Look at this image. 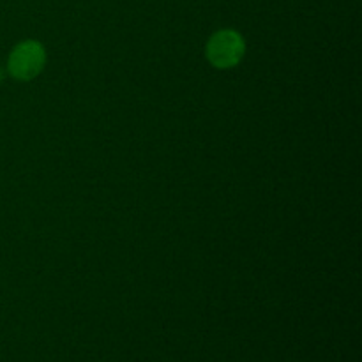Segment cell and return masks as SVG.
Instances as JSON below:
<instances>
[{
    "label": "cell",
    "instance_id": "3",
    "mask_svg": "<svg viewBox=\"0 0 362 362\" xmlns=\"http://www.w3.org/2000/svg\"><path fill=\"white\" fill-rule=\"evenodd\" d=\"M2 78H4V73H2V69H0V81H2Z\"/></svg>",
    "mask_w": 362,
    "mask_h": 362
},
{
    "label": "cell",
    "instance_id": "2",
    "mask_svg": "<svg viewBox=\"0 0 362 362\" xmlns=\"http://www.w3.org/2000/svg\"><path fill=\"white\" fill-rule=\"evenodd\" d=\"M46 64L45 46L34 39L18 42L7 59V71L18 81H30L41 74Z\"/></svg>",
    "mask_w": 362,
    "mask_h": 362
},
{
    "label": "cell",
    "instance_id": "1",
    "mask_svg": "<svg viewBox=\"0 0 362 362\" xmlns=\"http://www.w3.org/2000/svg\"><path fill=\"white\" fill-rule=\"evenodd\" d=\"M246 55V41L233 28H221L214 32L205 46V57L216 69H232L239 66Z\"/></svg>",
    "mask_w": 362,
    "mask_h": 362
}]
</instances>
